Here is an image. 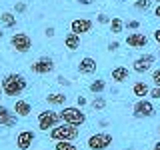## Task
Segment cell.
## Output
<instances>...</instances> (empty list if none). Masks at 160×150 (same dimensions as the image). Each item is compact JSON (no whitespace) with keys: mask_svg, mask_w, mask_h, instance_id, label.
I'll list each match as a JSON object with an SVG mask.
<instances>
[{"mask_svg":"<svg viewBox=\"0 0 160 150\" xmlns=\"http://www.w3.org/2000/svg\"><path fill=\"white\" fill-rule=\"evenodd\" d=\"M48 104H52V106H62V104H66V96H64L62 92H54V94H48L46 96Z\"/></svg>","mask_w":160,"mask_h":150,"instance_id":"cell-20","label":"cell"},{"mask_svg":"<svg viewBox=\"0 0 160 150\" xmlns=\"http://www.w3.org/2000/svg\"><path fill=\"white\" fill-rule=\"evenodd\" d=\"M86 144L90 150H106L112 144V136L108 132H98V134H92Z\"/></svg>","mask_w":160,"mask_h":150,"instance_id":"cell-5","label":"cell"},{"mask_svg":"<svg viewBox=\"0 0 160 150\" xmlns=\"http://www.w3.org/2000/svg\"><path fill=\"white\" fill-rule=\"evenodd\" d=\"M80 4H84V6H88V4H92V0H78Z\"/></svg>","mask_w":160,"mask_h":150,"instance_id":"cell-37","label":"cell"},{"mask_svg":"<svg viewBox=\"0 0 160 150\" xmlns=\"http://www.w3.org/2000/svg\"><path fill=\"white\" fill-rule=\"evenodd\" d=\"M10 44L16 52H28L32 48V38L28 36L26 32H16L12 38H10Z\"/></svg>","mask_w":160,"mask_h":150,"instance_id":"cell-6","label":"cell"},{"mask_svg":"<svg viewBox=\"0 0 160 150\" xmlns=\"http://www.w3.org/2000/svg\"><path fill=\"white\" fill-rule=\"evenodd\" d=\"M154 150H160V140H158L156 144H154Z\"/></svg>","mask_w":160,"mask_h":150,"instance_id":"cell-38","label":"cell"},{"mask_svg":"<svg viewBox=\"0 0 160 150\" xmlns=\"http://www.w3.org/2000/svg\"><path fill=\"white\" fill-rule=\"evenodd\" d=\"M78 72L80 74H94L96 72V60L90 58V56H84L78 62Z\"/></svg>","mask_w":160,"mask_h":150,"instance_id":"cell-14","label":"cell"},{"mask_svg":"<svg viewBox=\"0 0 160 150\" xmlns=\"http://www.w3.org/2000/svg\"><path fill=\"white\" fill-rule=\"evenodd\" d=\"M2 94H4V90H2V84H0V98H2Z\"/></svg>","mask_w":160,"mask_h":150,"instance_id":"cell-39","label":"cell"},{"mask_svg":"<svg viewBox=\"0 0 160 150\" xmlns=\"http://www.w3.org/2000/svg\"><path fill=\"white\" fill-rule=\"evenodd\" d=\"M16 114H12L6 106H2L0 104V126H8V128H12V126H16Z\"/></svg>","mask_w":160,"mask_h":150,"instance_id":"cell-13","label":"cell"},{"mask_svg":"<svg viewBox=\"0 0 160 150\" xmlns=\"http://www.w3.org/2000/svg\"><path fill=\"white\" fill-rule=\"evenodd\" d=\"M64 46H66L70 52L76 50V48H80V36H78V34H74V32L66 34V36H64Z\"/></svg>","mask_w":160,"mask_h":150,"instance_id":"cell-17","label":"cell"},{"mask_svg":"<svg viewBox=\"0 0 160 150\" xmlns=\"http://www.w3.org/2000/svg\"><path fill=\"white\" fill-rule=\"evenodd\" d=\"M76 104H78V106H80V108H82V106H86V98H82V96H78V98H76Z\"/></svg>","mask_w":160,"mask_h":150,"instance_id":"cell-32","label":"cell"},{"mask_svg":"<svg viewBox=\"0 0 160 150\" xmlns=\"http://www.w3.org/2000/svg\"><path fill=\"white\" fill-rule=\"evenodd\" d=\"M58 84H62V86H68L70 80H68V78H64V76H58Z\"/></svg>","mask_w":160,"mask_h":150,"instance_id":"cell-31","label":"cell"},{"mask_svg":"<svg viewBox=\"0 0 160 150\" xmlns=\"http://www.w3.org/2000/svg\"><path fill=\"white\" fill-rule=\"evenodd\" d=\"M14 10H16V12H24V10H26V4H24V2L14 4Z\"/></svg>","mask_w":160,"mask_h":150,"instance_id":"cell-30","label":"cell"},{"mask_svg":"<svg viewBox=\"0 0 160 150\" xmlns=\"http://www.w3.org/2000/svg\"><path fill=\"white\" fill-rule=\"evenodd\" d=\"M118 2H124V0H118Z\"/></svg>","mask_w":160,"mask_h":150,"instance_id":"cell-43","label":"cell"},{"mask_svg":"<svg viewBox=\"0 0 160 150\" xmlns=\"http://www.w3.org/2000/svg\"><path fill=\"white\" fill-rule=\"evenodd\" d=\"M24 88H26V78H24L22 74L12 72V74H6L4 80H2V90H4V94L10 96V98L20 96Z\"/></svg>","mask_w":160,"mask_h":150,"instance_id":"cell-1","label":"cell"},{"mask_svg":"<svg viewBox=\"0 0 160 150\" xmlns=\"http://www.w3.org/2000/svg\"><path fill=\"white\" fill-rule=\"evenodd\" d=\"M14 112H16V116L20 118H26L30 112H32V106H30V102L26 100H16L14 102Z\"/></svg>","mask_w":160,"mask_h":150,"instance_id":"cell-15","label":"cell"},{"mask_svg":"<svg viewBox=\"0 0 160 150\" xmlns=\"http://www.w3.org/2000/svg\"><path fill=\"white\" fill-rule=\"evenodd\" d=\"M152 82H154V86H160V68H156L152 72Z\"/></svg>","mask_w":160,"mask_h":150,"instance_id":"cell-26","label":"cell"},{"mask_svg":"<svg viewBox=\"0 0 160 150\" xmlns=\"http://www.w3.org/2000/svg\"><path fill=\"white\" fill-rule=\"evenodd\" d=\"M118 48V42H110L108 44V50H116Z\"/></svg>","mask_w":160,"mask_h":150,"instance_id":"cell-35","label":"cell"},{"mask_svg":"<svg viewBox=\"0 0 160 150\" xmlns=\"http://www.w3.org/2000/svg\"><path fill=\"white\" fill-rule=\"evenodd\" d=\"M138 26H140L138 20H130V22H126V28H130V30H136Z\"/></svg>","mask_w":160,"mask_h":150,"instance_id":"cell-28","label":"cell"},{"mask_svg":"<svg viewBox=\"0 0 160 150\" xmlns=\"http://www.w3.org/2000/svg\"><path fill=\"white\" fill-rule=\"evenodd\" d=\"M104 106H106V100H104V96H94V100H92V108L94 110H104Z\"/></svg>","mask_w":160,"mask_h":150,"instance_id":"cell-24","label":"cell"},{"mask_svg":"<svg viewBox=\"0 0 160 150\" xmlns=\"http://www.w3.org/2000/svg\"><path fill=\"white\" fill-rule=\"evenodd\" d=\"M96 20H98L100 24H110V20H112V18H108L106 14H98V18H96Z\"/></svg>","mask_w":160,"mask_h":150,"instance_id":"cell-27","label":"cell"},{"mask_svg":"<svg viewBox=\"0 0 160 150\" xmlns=\"http://www.w3.org/2000/svg\"><path fill=\"white\" fill-rule=\"evenodd\" d=\"M132 94H134V96H138V98L148 96V94H150L148 84H146V82H134V84H132Z\"/></svg>","mask_w":160,"mask_h":150,"instance_id":"cell-18","label":"cell"},{"mask_svg":"<svg viewBox=\"0 0 160 150\" xmlns=\"http://www.w3.org/2000/svg\"><path fill=\"white\" fill-rule=\"evenodd\" d=\"M78 126H74V124H68V122H62L58 124V126H54L52 130L48 132V136L56 142V140H76L78 138Z\"/></svg>","mask_w":160,"mask_h":150,"instance_id":"cell-2","label":"cell"},{"mask_svg":"<svg viewBox=\"0 0 160 150\" xmlns=\"http://www.w3.org/2000/svg\"><path fill=\"white\" fill-rule=\"evenodd\" d=\"M158 134H160V126H158Z\"/></svg>","mask_w":160,"mask_h":150,"instance_id":"cell-42","label":"cell"},{"mask_svg":"<svg viewBox=\"0 0 160 150\" xmlns=\"http://www.w3.org/2000/svg\"><path fill=\"white\" fill-rule=\"evenodd\" d=\"M30 68H32V72H36V74H50L54 70V60L48 58V56H42V58H38L36 62L30 64Z\"/></svg>","mask_w":160,"mask_h":150,"instance_id":"cell-8","label":"cell"},{"mask_svg":"<svg viewBox=\"0 0 160 150\" xmlns=\"http://www.w3.org/2000/svg\"><path fill=\"white\" fill-rule=\"evenodd\" d=\"M130 78V72H128V68L126 66H116V68H112V80L114 82H126V80Z\"/></svg>","mask_w":160,"mask_h":150,"instance_id":"cell-16","label":"cell"},{"mask_svg":"<svg viewBox=\"0 0 160 150\" xmlns=\"http://www.w3.org/2000/svg\"><path fill=\"white\" fill-rule=\"evenodd\" d=\"M148 96H152V98H160V86L152 88V90H150V94H148Z\"/></svg>","mask_w":160,"mask_h":150,"instance_id":"cell-29","label":"cell"},{"mask_svg":"<svg viewBox=\"0 0 160 150\" xmlns=\"http://www.w3.org/2000/svg\"><path fill=\"white\" fill-rule=\"evenodd\" d=\"M154 16H156V18H160V4H158L156 8H154Z\"/></svg>","mask_w":160,"mask_h":150,"instance_id":"cell-36","label":"cell"},{"mask_svg":"<svg viewBox=\"0 0 160 150\" xmlns=\"http://www.w3.org/2000/svg\"><path fill=\"white\" fill-rule=\"evenodd\" d=\"M126 44H128L130 48H144L148 44V36H146V34H142V32H132V34H128Z\"/></svg>","mask_w":160,"mask_h":150,"instance_id":"cell-11","label":"cell"},{"mask_svg":"<svg viewBox=\"0 0 160 150\" xmlns=\"http://www.w3.org/2000/svg\"><path fill=\"white\" fill-rule=\"evenodd\" d=\"M54 150H78L74 146L70 140H56V144H54Z\"/></svg>","mask_w":160,"mask_h":150,"instance_id":"cell-21","label":"cell"},{"mask_svg":"<svg viewBox=\"0 0 160 150\" xmlns=\"http://www.w3.org/2000/svg\"><path fill=\"white\" fill-rule=\"evenodd\" d=\"M124 28V22L120 18H112L110 20V30H112V34H120Z\"/></svg>","mask_w":160,"mask_h":150,"instance_id":"cell-22","label":"cell"},{"mask_svg":"<svg viewBox=\"0 0 160 150\" xmlns=\"http://www.w3.org/2000/svg\"><path fill=\"white\" fill-rule=\"evenodd\" d=\"M34 142V132L32 130H22V132L16 136V146L20 150H28Z\"/></svg>","mask_w":160,"mask_h":150,"instance_id":"cell-12","label":"cell"},{"mask_svg":"<svg viewBox=\"0 0 160 150\" xmlns=\"http://www.w3.org/2000/svg\"><path fill=\"white\" fill-rule=\"evenodd\" d=\"M62 122V114L60 112H52V110H44V112L38 114V128L42 132H48V128L52 130L54 126Z\"/></svg>","mask_w":160,"mask_h":150,"instance_id":"cell-3","label":"cell"},{"mask_svg":"<svg viewBox=\"0 0 160 150\" xmlns=\"http://www.w3.org/2000/svg\"><path fill=\"white\" fill-rule=\"evenodd\" d=\"M90 28H92V20L90 18H76V20L70 22V30H72L74 34H78V36L90 32Z\"/></svg>","mask_w":160,"mask_h":150,"instance_id":"cell-10","label":"cell"},{"mask_svg":"<svg viewBox=\"0 0 160 150\" xmlns=\"http://www.w3.org/2000/svg\"><path fill=\"white\" fill-rule=\"evenodd\" d=\"M104 88H106V82H104V80H94V82L90 84V92H94V94H100Z\"/></svg>","mask_w":160,"mask_h":150,"instance_id":"cell-23","label":"cell"},{"mask_svg":"<svg viewBox=\"0 0 160 150\" xmlns=\"http://www.w3.org/2000/svg\"><path fill=\"white\" fill-rule=\"evenodd\" d=\"M154 106L150 100H144V98H138V102L134 104V116L136 118H152L154 116Z\"/></svg>","mask_w":160,"mask_h":150,"instance_id":"cell-7","label":"cell"},{"mask_svg":"<svg viewBox=\"0 0 160 150\" xmlns=\"http://www.w3.org/2000/svg\"><path fill=\"white\" fill-rule=\"evenodd\" d=\"M2 36H4V32H0V38H2Z\"/></svg>","mask_w":160,"mask_h":150,"instance_id":"cell-40","label":"cell"},{"mask_svg":"<svg viewBox=\"0 0 160 150\" xmlns=\"http://www.w3.org/2000/svg\"><path fill=\"white\" fill-rule=\"evenodd\" d=\"M44 34H46L48 38H52V36H54V28H52V26H50V28H46V32H44Z\"/></svg>","mask_w":160,"mask_h":150,"instance_id":"cell-33","label":"cell"},{"mask_svg":"<svg viewBox=\"0 0 160 150\" xmlns=\"http://www.w3.org/2000/svg\"><path fill=\"white\" fill-rule=\"evenodd\" d=\"M152 2L154 0H136V2H134V8L136 10H148L152 6Z\"/></svg>","mask_w":160,"mask_h":150,"instance_id":"cell-25","label":"cell"},{"mask_svg":"<svg viewBox=\"0 0 160 150\" xmlns=\"http://www.w3.org/2000/svg\"><path fill=\"white\" fill-rule=\"evenodd\" d=\"M0 24L6 26V28H14L16 26V16L12 12H2L0 14Z\"/></svg>","mask_w":160,"mask_h":150,"instance_id":"cell-19","label":"cell"},{"mask_svg":"<svg viewBox=\"0 0 160 150\" xmlns=\"http://www.w3.org/2000/svg\"><path fill=\"white\" fill-rule=\"evenodd\" d=\"M60 114H62V122L74 124V126H80L86 122V114L80 110V106H66Z\"/></svg>","mask_w":160,"mask_h":150,"instance_id":"cell-4","label":"cell"},{"mask_svg":"<svg viewBox=\"0 0 160 150\" xmlns=\"http://www.w3.org/2000/svg\"><path fill=\"white\" fill-rule=\"evenodd\" d=\"M154 40H156V42L160 44V28H158V30H154Z\"/></svg>","mask_w":160,"mask_h":150,"instance_id":"cell-34","label":"cell"},{"mask_svg":"<svg viewBox=\"0 0 160 150\" xmlns=\"http://www.w3.org/2000/svg\"><path fill=\"white\" fill-rule=\"evenodd\" d=\"M154 2H158V4H160V0H154Z\"/></svg>","mask_w":160,"mask_h":150,"instance_id":"cell-41","label":"cell"},{"mask_svg":"<svg viewBox=\"0 0 160 150\" xmlns=\"http://www.w3.org/2000/svg\"><path fill=\"white\" fill-rule=\"evenodd\" d=\"M154 60H156V58H154V54H144V56H140V58L134 60V66H132V70H134V72H138V74L148 72V70L152 68Z\"/></svg>","mask_w":160,"mask_h":150,"instance_id":"cell-9","label":"cell"}]
</instances>
